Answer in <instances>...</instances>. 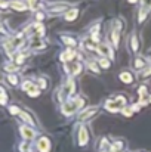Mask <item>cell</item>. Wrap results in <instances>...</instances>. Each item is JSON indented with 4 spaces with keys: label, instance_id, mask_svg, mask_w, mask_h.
I'll return each mask as SVG.
<instances>
[{
    "label": "cell",
    "instance_id": "1",
    "mask_svg": "<svg viewBox=\"0 0 151 152\" xmlns=\"http://www.w3.org/2000/svg\"><path fill=\"white\" fill-rule=\"evenodd\" d=\"M85 98H77V99H73V101H65L62 103V108H61V112L64 115H73L74 112H77L80 108L85 106Z\"/></svg>",
    "mask_w": 151,
    "mask_h": 152
},
{
    "label": "cell",
    "instance_id": "2",
    "mask_svg": "<svg viewBox=\"0 0 151 152\" xmlns=\"http://www.w3.org/2000/svg\"><path fill=\"white\" fill-rule=\"evenodd\" d=\"M124 105H126V101H124V96H120L117 99H110V101L105 102V109L108 112H117V111H122L124 109Z\"/></svg>",
    "mask_w": 151,
    "mask_h": 152
},
{
    "label": "cell",
    "instance_id": "3",
    "mask_svg": "<svg viewBox=\"0 0 151 152\" xmlns=\"http://www.w3.org/2000/svg\"><path fill=\"white\" fill-rule=\"evenodd\" d=\"M19 133H21V136L24 137V140H25V142L33 140V139L36 137V130H34L33 127L27 126V124H24V126H21V127H19Z\"/></svg>",
    "mask_w": 151,
    "mask_h": 152
},
{
    "label": "cell",
    "instance_id": "4",
    "mask_svg": "<svg viewBox=\"0 0 151 152\" xmlns=\"http://www.w3.org/2000/svg\"><path fill=\"white\" fill-rule=\"evenodd\" d=\"M89 142V133H88V129L85 126H82L77 132V143L80 146H86Z\"/></svg>",
    "mask_w": 151,
    "mask_h": 152
},
{
    "label": "cell",
    "instance_id": "5",
    "mask_svg": "<svg viewBox=\"0 0 151 152\" xmlns=\"http://www.w3.org/2000/svg\"><path fill=\"white\" fill-rule=\"evenodd\" d=\"M36 148H37L39 152H50V148H52L50 140L46 137V136L40 137V139L37 140V143H36Z\"/></svg>",
    "mask_w": 151,
    "mask_h": 152
},
{
    "label": "cell",
    "instance_id": "6",
    "mask_svg": "<svg viewBox=\"0 0 151 152\" xmlns=\"http://www.w3.org/2000/svg\"><path fill=\"white\" fill-rule=\"evenodd\" d=\"M96 52L102 55V58H110V59H113L114 56H113V50H111V48L108 46V45H104V43H99L98 45V48H96Z\"/></svg>",
    "mask_w": 151,
    "mask_h": 152
},
{
    "label": "cell",
    "instance_id": "7",
    "mask_svg": "<svg viewBox=\"0 0 151 152\" xmlns=\"http://www.w3.org/2000/svg\"><path fill=\"white\" fill-rule=\"evenodd\" d=\"M96 112H98V108H96V106H95V108H94V106H92V108H88V109H85L83 112H80V114H79V120H80V121L89 120V118H91V117H94Z\"/></svg>",
    "mask_w": 151,
    "mask_h": 152
},
{
    "label": "cell",
    "instance_id": "8",
    "mask_svg": "<svg viewBox=\"0 0 151 152\" xmlns=\"http://www.w3.org/2000/svg\"><path fill=\"white\" fill-rule=\"evenodd\" d=\"M19 117L22 118V121H24L27 126H30V127H31V126H36V120H34V117H33L28 111H22Z\"/></svg>",
    "mask_w": 151,
    "mask_h": 152
},
{
    "label": "cell",
    "instance_id": "9",
    "mask_svg": "<svg viewBox=\"0 0 151 152\" xmlns=\"http://www.w3.org/2000/svg\"><path fill=\"white\" fill-rule=\"evenodd\" d=\"M133 68L138 69V71H144L147 68V61L144 58H141V56H136L135 61H133Z\"/></svg>",
    "mask_w": 151,
    "mask_h": 152
},
{
    "label": "cell",
    "instance_id": "10",
    "mask_svg": "<svg viewBox=\"0 0 151 152\" xmlns=\"http://www.w3.org/2000/svg\"><path fill=\"white\" fill-rule=\"evenodd\" d=\"M119 78H120V81L122 83H124V84H132L133 83V74L132 72H129V71H123L120 75H119Z\"/></svg>",
    "mask_w": 151,
    "mask_h": 152
},
{
    "label": "cell",
    "instance_id": "11",
    "mask_svg": "<svg viewBox=\"0 0 151 152\" xmlns=\"http://www.w3.org/2000/svg\"><path fill=\"white\" fill-rule=\"evenodd\" d=\"M10 9L16 10V12H24L28 9V3H22V1H10Z\"/></svg>",
    "mask_w": 151,
    "mask_h": 152
},
{
    "label": "cell",
    "instance_id": "12",
    "mask_svg": "<svg viewBox=\"0 0 151 152\" xmlns=\"http://www.w3.org/2000/svg\"><path fill=\"white\" fill-rule=\"evenodd\" d=\"M19 65H16L15 62H6L4 65H3V69L7 72V74H15L16 71H19Z\"/></svg>",
    "mask_w": 151,
    "mask_h": 152
},
{
    "label": "cell",
    "instance_id": "13",
    "mask_svg": "<svg viewBox=\"0 0 151 152\" xmlns=\"http://www.w3.org/2000/svg\"><path fill=\"white\" fill-rule=\"evenodd\" d=\"M76 56H77L76 52L71 50V49H68V50H65V52L61 53V61H62V62H68V61H73Z\"/></svg>",
    "mask_w": 151,
    "mask_h": 152
},
{
    "label": "cell",
    "instance_id": "14",
    "mask_svg": "<svg viewBox=\"0 0 151 152\" xmlns=\"http://www.w3.org/2000/svg\"><path fill=\"white\" fill-rule=\"evenodd\" d=\"M139 46H141V43H139V40H138V36L133 33L132 37H130V49H132L133 53H136V52L139 50Z\"/></svg>",
    "mask_w": 151,
    "mask_h": 152
},
{
    "label": "cell",
    "instance_id": "15",
    "mask_svg": "<svg viewBox=\"0 0 151 152\" xmlns=\"http://www.w3.org/2000/svg\"><path fill=\"white\" fill-rule=\"evenodd\" d=\"M6 81H7L9 86L16 87V86L19 84V77H18L16 74H7V75H6Z\"/></svg>",
    "mask_w": 151,
    "mask_h": 152
},
{
    "label": "cell",
    "instance_id": "16",
    "mask_svg": "<svg viewBox=\"0 0 151 152\" xmlns=\"http://www.w3.org/2000/svg\"><path fill=\"white\" fill-rule=\"evenodd\" d=\"M82 69H83V66H82V64H70V68H68V72H70V75H77L79 72H82Z\"/></svg>",
    "mask_w": 151,
    "mask_h": 152
},
{
    "label": "cell",
    "instance_id": "17",
    "mask_svg": "<svg viewBox=\"0 0 151 152\" xmlns=\"http://www.w3.org/2000/svg\"><path fill=\"white\" fill-rule=\"evenodd\" d=\"M36 87H37V86L34 84V81H33V80H25V81H22V84H21V89H22L24 92H27V93H28V92H31V90H33V89H36Z\"/></svg>",
    "mask_w": 151,
    "mask_h": 152
},
{
    "label": "cell",
    "instance_id": "18",
    "mask_svg": "<svg viewBox=\"0 0 151 152\" xmlns=\"http://www.w3.org/2000/svg\"><path fill=\"white\" fill-rule=\"evenodd\" d=\"M80 10L79 9H70L67 13H65V21H76L77 16H79Z\"/></svg>",
    "mask_w": 151,
    "mask_h": 152
},
{
    "label": "cell",
    "instance_id": "19",
    "mask_svg": "<svg viewBox=\"0 0 151 152\" xmlns=\"http://www.w3.org/2000/svg\"><path fill=\"white\" fill-rule=\"evenodd\" d=\"M61 40H62V42H64V45H67L68 48H76V46H77V42H76V39H74V37L62 36V37H61Z\"/></svg>",
    "mask_w": 151,
    "mask_h": 152
},
{
    "label": "cell",
    "instance_id": "20",
    "mask_svg": "<svg viewBox=\"0 0 151 152\" xmlns=\"http://www.w3.org/2000/svg\"><path fill=\"white\" fill-rule=\"evenodd\" d=\"M33 33H34V36L42 37V36L45 34V27H43L42 24H36V25L33 27Z\"/></svg>",
    "mask_w": 151,
    "mask_h": 152
},
{
    "label": "cell",
    "instance_id": "21",
    "mask_svg": "<svg viewBox=\"0 0 151 152\" xmlns=\"http://www.w3.org/2000/svg\"><path fill=\"white\" fill-rule=\"evenodd\" d=\"M48 80L45 78V77H39L37 78V89L39 90H45V89H48Z\"/></svg>",
    "mask_w": 151,
    "mask_h": 152
},
{
    "label": "cell",
    "instance_id": "22",
    "mask_svg": "<svg viewBox=\"0 0 151 152\" xmlns=\"http://www.w3.org/2000/svg\"><path fill=\"white\" fill-rule=\"evenodd\" d=\"M7 111H9L10 115H21V112H22V109L18 105H9L7 106Z\"/></svg>",
    "mask_w": 151,
    "mask_h": 152
},
{
    "label": "cell",
    "instance_id": "23",
    "mask_svg": "<svg viewBox=\"0 0 151 152\" xmlns=\"http://www.w3.org/2000/svg\"><path fill=\"white\" fill-rule=\"evenodd\" d=\"M45 48H46V43L42 42V40H36V42L31 43V49H34V50H42Z\"/></svg>",
    "mask_w": 151,
    "mask_h": 152
},
{
    "label": "cell",
    "instance_id": "24",
    "mask_svg": "<svg viewBox=\"0 0 151 152\" xmlns=\"http://www.w3.org/2000/svg\"><path fill=\"white\" fill-rule=\"evenodd\" d=\"M110 40L113 42V45H114V46H119V42H120V36H119V33H117L116 30L110 33Z\"/></svg>",
    "mask_w": 151,
    "mask_h": 152
},
{
    "label": "cell",
    "instance_id": "25",
    "mask_svg": "<svg viewBox=\"0 0 151 152\" xmlns=\"http://www.w3.org/2000/svg\"><path fill=\"white\" fill-rule=\"evenodd\" d=\"M7 103H9V95H7L6 90H4V92L0 93V105H1V106H6Z\"/></svg>",
    "mask_w": 151,
    "mask_h": 152
},
{
    "label": "cell",
    "instance_id": "26",
    "mask_svg": "<svg viewBox=\"0 0 151 152\" xmlns=\"http://www.w3.org/2000/svg\"><path fill=\"white\" fill-rule=\"evenodd\" d=\"M99 65H101V68H104V69H110L111 62H110V59H107V58H101L99 59Z\"/></svg>",
    "mask_w": 151,
    "mask_h": 152
},
{
    "label": "cell",
    "instance_id": "27",
    "mask_svg": "<svg viewBox=\"0 0 151 152\" xmlns=\"http://www.w3.org/2000/svg\"><path fill=\"white\" fill-rule=\"evenodd\" d=\"M147 13H148V10H147L145 7H142V9L138 12V21H139V22H144L145 18H147Z\"/></svg>",
    "mask_w": 151,
    "mask_h": 152
},
{
    "label": "cell",
    "instance_id": "28",
    "mask_svg": "<svg viewBox=\"0 0 151 152\" xmlns=\"http://www.w3.org/2000/svg\"><path fill=\"white\" fill-rule=\"evenodd\" d=\"M108 148H111L110 143H108V139H107V137H102L99 140V149L104 151V149H108Z\"/></svg>",
    "mask_w": 151,
    "mask_h": 152
},
{
    "label": "cell",
    "instance_id": "29",
    "mask_svg": "<svg viewBox=\"0 0 151 152\" xmlns=\"http://www.w3.org/2000/svg\"><path fill=\"white\" fill-rule=\"evenodd\" d=\"M34 18H36V21H37V22H40V21H43V19L46 18V13H45V12H42V10H37V12H36V15H34Z\"/></svg>",
    "mask_w": 151,
    "mask_h": 152
},
{
    "label": "cell",
    "instance_id": "30",
    "mask_svg": "<svg viewBox=\"0 0 151 152\" xmlns=\"http://www.w3.org/2000/svg\"><path fill=\"white\" fill-rule=\"evenodd\" d=\"M88 66H89V69L91 71H94V72H99V68H98V65H96V62H92V61H89L88 62Z\"/></svg>",
    "mask_w": 151,
    "mask_h": 152
},
{
    "label": "cell",
    "instance_id": "31",
    "mask_svg": "<svg viewBox=\"0 0 151 152\" xmlns=\"http://www.w3.org/2000/svg\"><path fill=\"white\" fill-rule=\"evenodd\" d=\"M150 75H151V66L145 68L144 71H141V78H148Z\"/></svg>",
    "mask_w": 151,
    "mask_h": 152
},
{
    "label": "cell",
    "instance_id": "32",
    "mask_svg": "<svg viewBox=\"0 0 151 152\" xmlns=\"http://www.w3.org/2000/svg\"><path fill=\"white\" fill-rule=\"evenodd\" d=\"M114 27L117 28L116 31H122V30H123V21H122V19H116V21H114Z\"/></svg>",
    "mask_w": 151,
    "mask_h": 152
},
{
    "label": "cell",
    "instance_id": "33",
    "mask_svg": "<svg viewBox=\"0 0 151 152\" xmlns=\"http://www.w3.org/2000/svg\"><path fill=\"white\" fill-rule=\"evenodd\" d=\"M19 151L21 152H30V145H28L27 142H22V143L19 145Z\"/></svg>",
    "mask_w": 151,
    "mask_h": 152
},
{
    "label": "cell",
    "instance_id": "34",
    "mask_svg": "<svg viewBox=\"0 0 151 152\" xmlns=\"http://www.w3.org/2000/svg\"><path fill=\"white\" fill-rule=\"evenodd\" d=\"M85 46H86L89 50H95V49H96V48H95V43H94L92 40H86V42H85Z\"/></svg>",
    "mask_w": 151,
    "mask_h": 152
},
{
    "label": "cell",
    "instance_id": "35",
    "mask_svg": "<svg viewBox=\"0 0 151 152\" xmlns=\"http://www.w3.org/2000/svg\"><path fill=\"white\" fill-rule=\"evenodd\" d=\"M39 95H40V90H39L37 87H36V89H33L31 92H28V96H30V98H37Z\"/></svg>",
    "mask_w": 151,
    "mask_h": 152
},
{
    "label": "cell",
    "instance_id": "36",
    "mask_svg": "<svg viewBox=\"0 0 151 152\" xmlns=\"http://www.w3.org/2000/svg\"><path fill=\"white\" fill-rule=\"evenodd\" d=\"M138 95H139L141 98H144V96L147 95V87H145V86H141V87L138 89Z\"/></svg>",
    "mask_w": 151,
    "mask_h": 152
},
{
    "label": "cell",
    "instance_id": "37",
    "mask_svg": "<svg viewBox=\"0 0 151 152\" xmlns=\"http://www.w3.org/2000/svg\"><path fill=\"white\" fill-rule=\"evenodd\" d=\"M123 114H124V117H132L133 115V111H132V108H124L123 109Z\"/></svg>",
    "mask_w": 151,
    "mask_h": 152
},
{
    "label": "cell",
    "instance_id": "38",
    "mask_svg": "<svg viewBox=\"0 0 151 152\" xmlns=\"http://www.w3.org/2000/svg\"><path fill=\"white\" fill-rule=\"evenodd\" d=\"M10 7V1H0V9H7Z\"/></svg>",
    "mask_w": 151,
    "mask_h": 152
},
{
    "label": "cell",
    "instance_id": "39",
    "mask_svg": "<svg viewBox=\"0 0 151 152\" xmlns=\"http://www.w3.org/2000/svg\"><path fill=\"white\" fill-rule=\"evenodd\" d=\"M37 1H28V7H31V9H36L37 7Z\"/></svg>",
    "mask_w": 151,
    "mask_h": 152
},
{
    "label": "cell",
    "instance_id": "40",
    "mask_svg": "<svg viewBox=\"0 0 151 152\" xmlns=\"http://www.w3.org/2000/svg\"><path fill=\"white\" fill-rule=\"evenodd\" d=\"M1 92H4V89H3V87L0 86V93H1Z\"/></svg>",
    "mask_w": 151,
    "mask_h": 152
},
{
    "label": "cell",
    "instance_id": "41",
    "mask_svg": "<svg viewBox=\"0 0 151 152\" xmlns=\"http://www.w3.org/2000/svg\"><path fill=\"white\" fill-rule=\"evenodd\" d=\"M148 99H150V101H148V102H150V103H151V95H150V96H148Z\"/></svg>",
    "mask_w": 151,
    "mask_h": 152
},
{
    "label": "cell",
    "instance_id": "42",
    "mask_svg": "<svg viewBox=\"0 0 151 152\" xmlns=\"http://www.w3.org/2000/svg\"><path fill=\"white\" fill-rule=\"evenodd\" d=\"M101 152H107V151H101Z\"/></svg>",
    "mask_w": 151,
    "mask_h": 152
},
{
    "label": "cell",
    "instance_id": "43",
    "mask_svg": "<svg viewBox=\"0 0 151 152\" xmlns=\"http://www.w3.org/2000/svg\"><path fill=\"white\" fill-rule=\"evenodd\" d=\"M138 152H144V151H138Z\"/></svg>",
    "mask_w": 151,
    "mask_h": 152
}]
</instances>
